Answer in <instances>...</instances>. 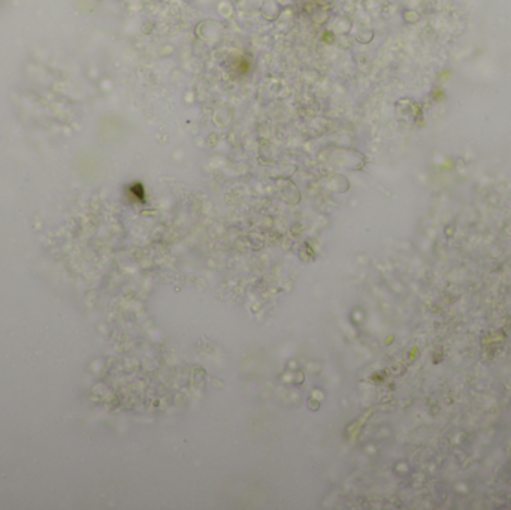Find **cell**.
<instances>
[{
	"label": "cell",
	"mask_w": 511,
	"mask_h": 510,
	"mask_svg": "<svg viewBox=\"0 0 511 510\" xmlns=\"http://www.w3.org/2000/svg\"><path fill=\"white\" fill-rule=\"evenodd\" d=\"M312 18H314V21H315L317 24H325V23L328 21V18H329L326 8H322V6L317 8L315 12L312 14Z\"/></svg>",
	"instance_id": "cell-4"
},
{
	"label": "cell",
	"mask_w": 511,
	"mask_h": 510,
	"mask_svg": "<svg viewBox=\"0 0 511 510\" xmlns=\"http://www.w3.org/2000/svg\"><path fill=\"white\" fill-rule=\"evenodd\" d=\"M221 30H223L221 23H218L215 20H205V21L198 24L196 35H198L199 39H202L205 42H214L220 38Z\"/></svg>",
	"instance_id": "cell-1"
},
{
	"label": "cell",
	"mask_w": 511,
	"mask_h": 510,
	"mask_svg": "<svg viewBox=\"0 0 511 510\" xmlns=\"http://www.w3.org/2000/svg\"><path fill=\"white\" fill-rule=\"evenodd\" d=\"M351 32V21L347 17H338L334 23V33L340 36H347Z\"/></svg>",
	"instance_id": "cell-3"
},
{
	"label": "cell",
	"mask_w": 511,
	"mask_h": 510,
	"mask_svg": "<svg viewBox=\"0 0 511 510\" xmlns=\"http://www.w3.org/2000/svg\"><path fill=\"white\" fill-rule=\"evenodd\" d=\"M260 14L265 20L268 21H275L278 20L280 14H281V8L280 3L277 0H265L262 8H260Z\"/></svg>",
	"instance_id": "cell-2"
},
{
	"label": "cell",
	"mask_w": 511,
	"mask_h": 510,
	"mask_svg": "<svg viewBox=\"0 0 511 510\" xmlns=\"http://www.w3.org/2000/svg\"><path fill=\"white\" fill-rule=\"evenodd\" d=\"M322 38H323V42H326V43H334L335 42V39H337L335 33H334V32H331V30L325 32Z\"/></svg>",
	"instance_id": "cell-6"
},
{
	"label": "cell",
	"mask_w": 511,
	"mask_h": 510,
	"mask_svg": "<svg viewBox=\"0 0 511 510\" xmlns=\"http://www.w3.org/2000/svg\"><path fill=\"white\" fill-rule=\"evenodd\" d=\"M372 32H369L368 35H365L363 32H359V33H356V39L359 41V42H362V43H368V42H371V39H372Z\"/></svg>",
	"instance_id": "cell-5"
}]
</instances>
